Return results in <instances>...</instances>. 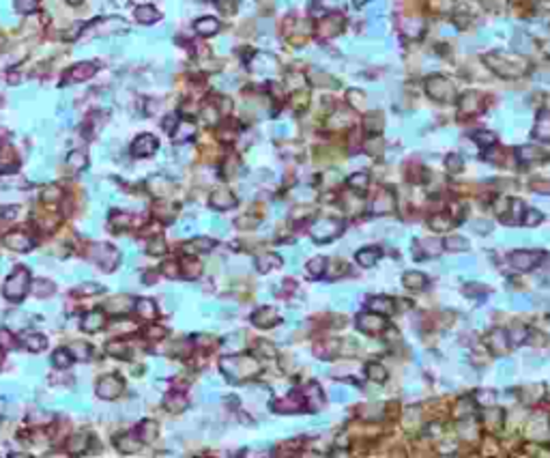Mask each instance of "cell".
I'll use <instances>...</instances> for the list:
<instances>
[{
    "label": "cell",
    "mask_w": 550,
    "mask_h": 458,
    "mask_svg": "<svg viewBox=\"0 0 550 458\" xmlns=\"http://www.w3.org/2000/svg\"><path fill=\"white\" fill-rule=\"evenodd\" d=\"M67 164L73 168V170H82V168L88 164V159H86V155H84L82 151H71V153H69V157H67Z\"/></svg>",
    "instance_id": "cell-17"
},
{
    "label": "cell",
    "mask_w": 550,
    "mask_h": 458,
    "mask_svg": "<svg viewBox=\"0 0 550 458\" xmlns=\"http://www.w3.org/2000/svg\"><path fill=\"white\" fill-rule=\"evenodd\" d=\"M469 243L464 241V239H447V247H452V250H467Z\"/></svg>",
    "instance_id": "cell-39"
},
{
    "label": "cell",
    "mask_w": 550,
    "mask_h": 458,
    "mask_svg": "<svg viewBox=\"0 0 550 458\" xmlns=\"http://www.w3.org/2000/svg\"><path fill=\"white\" fill-rule=\"evenodd\" d=\"M211 247H213L211 239L198 237V239H194V241H189L187 245H185V250H187V252H207V250H211Z\"/></svg>",
    "instance_id": "cell-13"
},
{
    "label": "cell",
    "mask_w": 550,
    "mask_h": 458,
    "mask_svg": "<svg viewBox=\"0 0 550 458\" xmlns=\"http://www.w3.org/2000/svg\"><path fill=\"white\" fill-rule=\"evenodd\" d=\"M73 441H76V443H71V445H69V452H73V454H80V452L86 447V441H84V437H76Z\"/></svg>",
    "instance_id": "cell-37"
},
{
    "label": "cell",
    "mask_w": 550,
    "mask_h": 458,
    "mask_svg": "<svg viewBox=\"0 0 550 458\" xmlns=\"http://www.w3.org/2000/svg\"><path fill=\"white\" fill-rule=\"evenodd\" d=\"M16 9L19 13H32L37 9V0H16Z\"/></svg>",
    "instance_id": "cell-28"
},
{
    "label": "cell",
    "mask_w": 550,
    "mask_h": 458,
    "mask_svg": "<svg viewBox=\"0 0 550 458\" xmlns=\"http://www.w3.org/2000/svg\"><path fill=\"white\" fill-rule=\"evenodd\" d=\"M93 258L97 261L99 267H103L106 271H114L121 262V254L110 245H95L93 247Z\"/></svg>",
    "instance_id": "cell-2"
},
{
    "label": "cell",
    "mask_w": 550,
    "mask_h": 458,
    "mask_svg": "<svg viewBox=\"0 0 550 458\" xmlns=\"http://www.w3.org/2000/svg\"><path fill=\"white\" fill-rule=\"evenodd\" d=\"M174 125H177V116H168V118H166V123H163V127H166L168 131H170V129H172Z\"/></svg>",
    "instance_id": "cell-43"
},
{
    "label": "cell",
    "mask_w": 550,
    "mask_h": 458,
    "mask_svg": "<svg viewBox=\"0 0 550 458\" xmlns=\"http://www.w3.org/2000/svg\"><path fill=\"white\" fill-rule=\"evenodd\" d=\"M95 71H97V67H95L93 63H80L69 71V80H71V82H82V80L93 78Z\"/></svg>",
    "instance_id": "cell-8"
},
{
    "label": "cell",
    "mask_w": 550,
    "mask_h": 458,
    "mask_svg": "<svg viewBox=\"0 0 550 458\" xmlns=\"http://www.w3.org/2000/svg\"><path fill=\"white\" fill-rule=\"evenodd\" d=\"M323 267H324V258H314L309 262V273L312 276H323Z\"/></svg>",
    "instance_id": "cell-33"
},
{
    "label": "cell",
    "mask_w": 550,
    "mask_h": 458,
    "mask_svg": "<svg viewBox=\"0 0 550 458\" xmlns=\"http://www.w3.org/2000/svg\"><path fill=\"white\" fill-rule=\"evenodd\" d=\"M82 327H84V331H88V333L99 331L103 327V312L95 310V312H91V314H86V316H84Z\"/></svg>",
    "instance_id": "cell-9"
},
{
    "label": "cell",
    "mask_w": 550,
    "mask_h": 458,
    "mask_svg": "<svg viewBox=\"0 0 550 458\" xmlns=\"http://www.w3.org/2000/svg\"><path fill=\"white\" fill-rule=\"evenodd\" d=\"M67 2H71V4H80L82 0H67Z\"/></svg>",
    "instance_id": "cell-44"
},
{
    "label": "cell",
    "mask_w": 550,
    "mask_h": 458,
    "mask_svg": "<svg viewBox=\"0 0 550 458\" xmlns=\"http://www.w3.org/2000/svg\"><path fill=\"white\" fill-rule=\"evenodd\" d=\"M368 376H370V379H374V381H378V383H383L387 375H385L381 363H370V366H368Z\"/></svg>",
    "instance_id": "cell-26"
},
{
    "label": "cell",
    "mask_w": 550,
    "mask_h": 458,
    "mask_svg": "<svg viewBox=\"0 0 550 458\" xmlns=\"http://www.w3.org/2000/svg\"><path fill=\"white\" fill-rule=\"evenodd\" d=\"M340 228H342V224H336L333 220H318L316 224H314L312 232H314V239L316 241H327V239L336 237V232H340Z\"/></svg>",
    "instance_id": "cell-4"
},
{
    "label": "cell",
    "mask_w": 550,
    "mask_h": 458,
    "mask_svg": "<svg viewBox=\"0 0 550 458\" xmlns=\"http://www.w3.org/2000/svg\"><path fill=\"white\" fill-rule=\"evenodd\" d=\"M103 288L97 286V284H84V288H78L80 295H97V293H101Z\"/></svg>",
    "instance_id": "cell-36"
},
{
    "label": "cell",
    "mask_w": 550,
    "mask_h": 458,
    "mask_svg": "<svg viewBox=\"0 0 550 458\" xmlns=\"http://www.w3.org/2000/svg\"><path fill=\"white\" fill-rule=\"evenodd\" d=\"M69 353H71V355H76V357H80V360H84V357H88L91 348H88L86 342H71V344H69Z\"/></svg>",
    "instance_id": "cell-24"
},
{
    "label": "cell",
    "mask_w": 550,
    "mask_h": 458,
    "mask_svg": "<svg viewBox=\"0 0 550 458\" xmlns=\"http://www.w3.org/2000/svg\"><path fill=\"white\" fill-rule=\"evenodd\" d=\"M331 398H333V400H346V394H344L342 390H333V392H331Z\"/></svg>",
    "instance_id": "cell-42"
},
{
    "label": "cell",
    "mask_w": 550,
    "mask_h": 458,
    "mask_svg": "<svg viewBox=\"0 0 550 458\" xmlns=\"http://www.w3.org/2000/svg\"><path fill=\"white\" fill-rule=\"evenodd\" d=\"M138 314L142 316V318H153L155 316V303L153 301H148V299H142V301H138Z\"/></svg>",
    "instance_id": "cell-23"
},
{
    "label": "cell",
    "mask_w": 550,
    "mask_h": 458,
    "mask_svg": "<svg viewBox=\"0 0 550 458\" xmlns=\"http://www.w3.org/2000/svg\"><path fill=\"white\" fill-rule=\"evenodd\" d=\"M178 131H181V133H174V140L181 142V140H185V138H189L194 133V125H192V123H181Z\"/></svg>",
    "instance_id": "cell-29"
},
{
    "label": "cell",
    "mask_w": 550,
    "mask_h": 458,
    "mask_svg": "<svg viewBox=\"0 0 550 458\" xmlns=\"http://www.w3.org/2000/svg\"><path fill=\"white\" fill-rule=\"evenodd\" d=\"M157 17H159V13L155 11V7H151V4H144V7L136 9V19L140 24H153Z\"/></svg>",
    "instance_id": "cell-10"
},
{
    "label": "cell",
    "mask_w": 550,
    "mask_h": 458,
    "mask_svg": "<svg viewBox=\"0 0 550 458\" xmlns=\"http://www.w3.org/2000/svg\"><path fill=\"white\" fill-rule=\"evenodd\" d=\"M542 261V254H535V252H516L512 254V265L518 269V271H529L533 269L537 262Z\"/></svg>",
    "instance_id": "cell-5"
},
{
    "label": "cell",
    "mask_w": 550,
    "mask_h": 458,
    "mask_svg": "<svg viewBox=\"0 0 550 458\" xmlns=\"http://www.w3.org/2000/svg\"><path fill=\"white\" fill-rule=\"evenodd\" d=\"M112 224H114V228H127V226H131L133 224V220H131V215H125V213H121V215H114L112 217Z\"/></svg>",
    "instance_id": "cell-30"
},
{
    "label": "cell",
    "mask_w": 550,
    "mask_h": 458,
    "mask_svg": "<svg viewBox=\"0 0 550 458\" xmlns=\"http://www.w3.org/2000/svg\"><path fill=\"white\" fill-rule=\"evenodd\" d=\"M28 286H31V273H28V269L17 267L16 271L9 276V280L4 282L2 293H4V297H7V299L19 301L24 295H26Z\"/></svg>",
    "instance_id": "cell-1"
},
{
    "label": "cell",
    "mask_w": 550,
    "mask_h": 458,
    "mask_svg": "<svg viewBox=\"0 0 550 458\" xmlns=\"http://www.w3.org/2000/svg\"><path fill=\"white\" fill-rule=\"evenodd\" d=\"M378 256H381V252H378L376 247H372V250H361L357 254V262H359V265H363V267H370V265H374V262L378 261Z\"/></svg>",
    "instance_id": "cell-14"
},
{
    "label": "cell",
    "mask_w": 550,
    "mask_h": 458,
    "mask_svg": "<svg viewBox=\"0 0 550 458\" xmlns=\"http://www.w3.org/2000/svg\"><path fill=\"white\" fill-rule=\"evenodd\" d=\"M99 396L101 398H106V400H114L118 394H121V390H123V381L118 379V376H114V375H108V376H103L101 381H99Z\"/></svg>",
    "instance_id": "cell-3"
},
{
    "label": "cell",
    "mask_w": 550,
    "mask_h": 458,
    "mask_svg": "<svg viewBox=\"0 0 550 458\" xmlns=\"http://www.w3.org/2000/svg\"><path fill=\"white\" fill-rule=\"evenodd\" d=\"M24 342H26V348H28V351H34V353L43 351V348H46V344H48L46 338H43L41 333H32V336H28Z\"/></svg>",
    "instance_id": "cell-16"
},
{
    "label": "cell",
    "mask_w": 550,
    "mask_h": 458,
    "mask_svg": "<svg viewBox=\"0 0 550 458\" xmlns=\"http://www.w3.org/2000/svg\"><path fill=\"white\" fill-rule=\"evenodd\" d=\"M4 243H7V247H11V250L16 252H28L32 247V239L28 235H22V232H11V235L4 237Z\"/></svg>",
    "instance_id": "cell-7"
},
{
    "label": "cell",
    "mask_w": 550,
    "mask_h": 458,
    "mask_svg": "<svg viewBox=\"0 0 550 458\" xmlns=\"http://www.w3.org/2000/svg\"><path fill=\"white\" fill-rule=\"evenodd\" d=\"M234 338H237V340H232V336H228V340L224 342V344H226V348H232V351H237V348H241V346H243V338H241V333H237Z\"/></svg>",
    "instance_id": "cell-35"
},
{
    "label": "cell",
    "mask_w": 550,
    "mask_h": 458,
    "mask_svg": "<svg viewBox=\"0 0 550 458\" xmlns=\"http://www.w3.org/2000/svg\"><path fill=\"white\" fill-rule=\"evenodd\" d=\"M217 28H219V24H217V19H213V17H204V19H198L196 22V31L200 34H213V33H217Z\"/></svg>",
    "instance_id": "cell-15"
},
{
    "label": "cell",
    "mask_w": 550,
    "mask_h": 458,
    "mask_svg": "<svg viewBox=\"0 0 550 458\" xmlns=\"http://www.w3.org/2000/svg\"><path fill=\"white\" fill-rule=\"evenodd\" d=\"M16 346V340L11 338L9 331H0V348H13Z\"/></svg>",
    "instance_id": "cell-34"
},
{
    "label": "cell",
    "mask_w": 550,
    "mask_h": 458,
    "mask_svg": "<svg viewBox=\"0 0 550 458\" xmlns=\"http://www.w3.org/2000/svg\"><path fill=\"white\" fill-rule=\"evenodd\" d=\"M211 205H213L215 209H230V207L234 205V198L230 196V192H226V190H219V192H215V194H213Z\"/></svg>",
    "instance_id": "cell-11"
},
{
    "label": "cell",
    "mask_w": 550,
    "mask_h": 458,
    "mask_svg": "<svg viewBox=\"0 0 550 458\" xmlns=\"http://www.w3.org/2000/svg\"><path fill=\"white\" fill-rule=\"evenodd\" d=\"M52 363L56 368H67L69 363H71V353H69V348H61V351H56L52 355Z\"/></svg>",
    "instance_id": "cell-19"
},
{
    "label": "cell",
    "mask_w": 550,
    "mask_h": 458,
    "mask_svg": "<svg viewBox=\"0 0 550 458\" xmlns=\"http://www.w3.org/2000/svg\"><path fill=\"white\" fill-rule=\"evenodd\" d=\"M404 284H406L408 288H423V286H426V278H423L421 273H417V271H411V273L404 276Z\"/></svg>",
    "instance_id": "cell-21"
},
{
    "label": "cell",
    "mask_w": 550,
    "mask_h": 458,
    "mask_svg": "<svg viewBox=\"0 0 550 458\" xmlns=\"http://www.w3.org/2000/svg\"><path fill=\"white\" fill-rule=\"evenodd\" d=\"M0 361H2V348H0Z\"/></svg>",
    "instance_id": "cell-45"
},
{
    "label": "cell",
    "mask_w": 550,
    "mask_h": 458,
    "mask_svg": "<svg viewBox=\"0 0 550 458\" xmlns=\"http://www.w3.org/2000/svg\"><path fill=\"white\" fill-rule=\"evenodd\" d=\"M539 220H542V215H539L537 211H529V220H527V226H535Z\"/></svg>",
    "instance_id": "cell-40"
},
{
    "label": "cell",
    "mask_w": 550,
    "mask_h": 458,
    "mask_svg": "<svg viewBox=\"0 0 550 458\" xmlns=\"http://www.w3.org/2000/svg\"><path fill=\"white\" fill-rule=\"evenodd\" d=\"M174 269H177V265H174V262H166V265H163V271H166V276H172V278H177L178 273L174 271Z\"/></svg>",
    "instance_id": "cell-41"
},
{
    "label": "cell",
    "mask_w": 550,
    "mask_h": 458,
    "mask_svg": "<svg viewBox=\"0 0 550 458\" xmlns=\"http://www.w3.org/2000/svg\"><path fill=\"white\" fill-rule=\"evenodd\" d=\"M155 151H157V140H155L151 133H142L133 142V155H138V157H148Z\"/></svg>",
    "instance_id": "cell-6"
},
{
    "label": "cell",
    "mask_w": 550,
    "mask_h": 458,
    "mask_svg": "<svg viewBox=\"0 0 550 458\" xmlns=\"http://www.w3.org/2000/svg\"><path fill=\"white\" fill-rule=\"evenodd\" d=\"M118 450H121L123 454H133V452L140 450V441L133 435H125L118 439Z\"/></svg>",
    "instance_id": "cell-12"
},
{
    "label": "cell",
    "mask_w": 550,
    "mask_h": 458,
    "mask_svg": "<svg viewBox=\"0 0 550 458\" xmlns=\"http://www.w3.org/2000/svg\"><path fill=\"white\" fill-rule=\"evenodd\" d=\"M166 405H168L170 411H181L187 407V400H185V396H181V394H172V396L166 398Z\"/></svg>",
    "instance_id": "cell-22"
},
{
    "label": "cell",
    "mask_w": 550,
    "mask_h": 458,
    "mask_svg": "<svg viewBox=\"0 0 550 458\" xmlns=\"http://www.w3.org/2000/svg\"><path fill=\"white\" fill-rule=\"evenodd\" d=\"M148 252H151V254H163V252H166V243H163V239L157 237L155 241H151V245H148Z\"/></svg>",
    "instance_id": "cell-31"
},
{
    "label": "cell",
    "mask_w": 550,
    "mask_h": 458,
    "mask_svg": "<svg viewBox=\"0 0 550 458\" xmlns=\"http://www.w3.org/2000/svg\"><path fill=\"white\" fill-rule=\"evenodd\" d=\"M155 432H157V428H155L153 422H144L142 428L138 430V439L140 441H151L155 437Z\"/></svg>",
    "instance_id": "cell-25"
},
{
    "label": "cell",
    "mask_w": 550,
    "mask_h": 458,
    "mask_svg": "<svg viewBox=\"0 0 550 458\" xmlns=\"http://www.w3.org/2000/svg\"><path fill=\"white\" fill-rule=\"evenodd\" d=\"M61 196H63V192H61V187H56V185L48 187V190L43 192V200H49V198H56V200H58Z\"/></svg>",
    "instance_id": "cell-38"
},
{
    "label": "cell",
    "mask_w": 550,
    "mask_h": 458,
    "mask_svg": "<svg viewBox=\"0 0 550 458\" xmlns=\"http://www.w3.org/2000/svg\"><path fill=\"white\" fill-rule=\"evenodd\" d=\"M370 310H376V312L387 314V312H393V306H391V301L385 299V297H374V299L370 301Z\"/></svg>",
    "instance_id": "cell-20"
},
{
    "label": "cell",
    "mask_w": 550,
    "mask_h": 458,
    "mask_svg": "<svg viewBox=\"0 0 550 458\" xmlns=\"http://www.w3.org/2000/svg\"><path fill=\"white\" fill-rule=\"evenodd\" d=\"M351 187H355L357 192H366L368 190V174H355V177H351Z\"/></svg>",
    "instance_id": "cell-27"
},
{
    "label": "cell",
    "mask_w": 550,
    "mask_h": 458,
    "mask_svg": "<svg viewBox=\"0 0 550 458\" xmlns=\"http://www.w3.org/2000/svg\"><path fill=\"white\" fill-rule=\"evenodd\" d=\"M32 293L37 297H49L54 293V286H52V282H48V280H34Z\"/></svg>",
    "instance_id": "cell-18"
},
{
    "label": "cell",
    "mask_w": 550,
    "mask_h": 458,
    "mask_svg": "<svg viewBox=\"0 0 550 458\" xmlns=\"http://www.w3.org/2000/svg\"><path fill=\"white\" fill-rule=\"evenodd\" d=\"M108 353H116L118 357H121V353H123V357H127L125 355V353H127V344H125V342H110Z\"/></svg>",
    "instance_id": "cell-32"
}]
</instances>
